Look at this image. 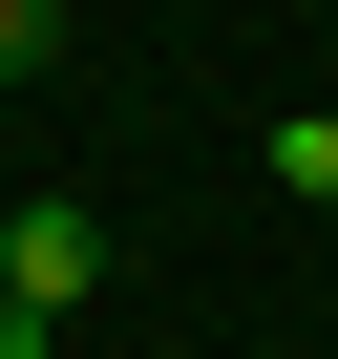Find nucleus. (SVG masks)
Listing matches in <instances>:
<instances>
[{
	"label": "nucleus",
	"mask_w": 338,
	"mask_h": 359,
	"mask_svg": "<svg viewBox=\"0 0 338 359\" xmlns=\"http://www.w3.org/2000/svg\"><path fill=\"white\" fill-rule=\"evenodd\" d=\"M43 43H64V22H43V0H0V85H22V64H43Z\"/></svg>",
	"instance_id": "7ed1b4c3"
},
{
	"label": "nucleus",
	"mask_w": 338,
	"mask_h": 359,
	"mask_svg": "<svg viewBox=\"0 0 338 359\" xmlns=\"http://www.w3.org/2000/svg\"><path fill=\"white\" fill-rule=\"evenodd\" d=\"M275 191H317V212H338V106H296V127H275Z\"/></svg>",
	"instance_id": "f03ea898"
},
{
	"label": "nucleus",
	"mask_w": 338,
	"mask_h": 359,
	"mask_svg": "<svg viewBox=\"0 0 338 359\" xmlns=\"http://www.w3.org/2000/svg\"><path fill=\"white\" fill-rule=\"evenodd\" d=\"M85 275H106L85 212H0V296H22V317H85Z\"/></svg>",
	"instance_id": "f257e3e1"
},
{
	"label": "nucleus",
	"mask_w": 338,
	"mask_h": 359,
	"mask_svg": "<svg viewBox=\"0 0 338 359\" xmlns=\"http://www.w3.org/2000/svg\"><path fill=\"white\" fill-rule=\"evenodd\" d=\"M0 359H64V317H22V296H0Z\"/></svg>",
	"instance_id": "20e7f679"
}]
</instances>
